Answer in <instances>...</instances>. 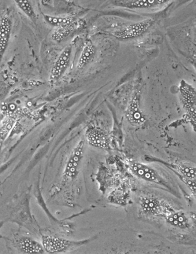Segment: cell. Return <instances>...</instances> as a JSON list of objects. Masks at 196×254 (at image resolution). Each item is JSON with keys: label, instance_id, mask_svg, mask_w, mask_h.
<instances>
[{"label": "cell", "instance_id": "4fadbf2b", "mask_svg": "<svg viewBox=\"0 0 196 254\" xmlns=\"http://www.w3.org/2000/svg\"><path fill=\"white\" fill-rule=\"evenodd\" d=\"M164 218L171 225L181 229H187L190 227V220L187 215L183 212L176 211L174 209Z\"/></svg>", "mask_w": 196, "mask_h": 254}, {"label": "cell", "instance_id": "52a82bcc", "mask_svg": "<svg viewBox=\"0 0 196 254\" xmlns=\"http://www.w3.org/2000/svg\"><path fill=\"white\" fill-rule=\"evenodd\" d=\"M12 30V21L6 14L0 18V62L8 48Z\"/></svg>", "mask_w": 196, "mask_h": 254}, {"label": "cell", "instance_id": "7a4b0ae2", "mask_svg": "<svg viewBox=\"0 0 196 254\" xmlns=\"http://www.w3.org/2000/svg\"><path fill=\"white\" fill-rule=\"evenodd\" d=\"M153 24L152 19L147 18L116 29L111 32V35L121 40L134 39L145 34Z\"/></svg>", "mask_w": 196, "mask_h": 254}, {"label": "cell", "instance_id": "5b68a950", "mask_svg": "<svg viewBox=\"0 0 196 254\" xmlns=\"http://www.w3.org/2000/svg\"><path fill=\"white\" fill-rule=\"evenodd\" d=\"M72 50V46L66 47L59 55L51 70V81L55 82L60 79L67 70L71 60Z\"/></svg>", "mask_w": 196, "mask_h": 254}, {"label": "cell", "instance_id": "5bb4252c", "mask_svg": "<svg viewBox=\"0 0 196 254\" xmlns=\"http://www.w3.org/2000/svg\"><path fill=\"white\" fill-rule=\"evenodd\" d=\"M19 247L22 252L27 254H42L44 252L42 245L31 238L20 239Z\"/></svg>", "mask_w": 196, "mask_h": 254}, {"label": "cell", "instance_id": "6da1fadb", "mask_svg": "<svg viewBox=\"0 0 196 254\" xmlns=\"http://www.w3.org/2000/svg\"><path fill=\"white\" fill-rule=\"evenodd\" d=\"M128 169L136 178L146 182L158 184L165 187L166 189L171 190V186L169 185L167 181L153 168L137 162H129L128 163Z\"/></svg>", "mask_w": 196, "mask_h": 254}, {"label": "cell", "instance_id": "ba28073f", "mask_svg": "<svg viewBox=\"0 0 196 254\" xmlns=\"http://www.w3.org/2000/svg\"><path fill=\"white\" fill-rule=\"evenodd\" d=\"M72 243L66 239L50 235L42 237V246L46 252L50 254L60 253L68 249Z\"/></svg>", "mask_w": 196, "mask_h": 254}, {"label": "cell", "instance_id": "277c9868", "mask_svg": "<svg viewBox=\"0 0 196 254\" xmlns=\"http://www.w3.org/2000/svg\"><path fill=\"white\" fill-rule=\"evenodd\" d=\"M84 149V142L81 139L73 150L66 163L63 174V180L64 182L72 180L76 178L83 157Z\"/></svg>", "mask_w": 196, "mask_h": 254}, {"label": "cell", "instance_id": "2e32d148", "mask_svg": "<svg viewBox=\"0 0 196 254\" xmlns=\"http://www.w3.org/2000/svg\"><path fill=\"white\" fill-rule=\"evenodd\" d=\"M15 119L13 117H7L3 120L1 127H0V153H1L2 146L11 130L15 125Z\"/></svg>", "mask_w": 196, "mask_h": 254}, {"label": "cell", "instance_id": "e0dca14e", "mask_svg": "<svg viewBox=\"0 0 196 254\" xmlns=\"http://www.w3.org/2000/svg\"><path fill=\"white\" fill-rule=\"evenodd\" d=\"M43 18L44 21L50 26L57 28L61 25L71 23L76 20V18L72 16H55L44 14Z\"/></svg>", "mask_w": 196, "mask_h": 254}, {"label": "cell", "instance_id": "8992f818", "mask_svg": "<svg viewBox=\"0 0 196 254\" xmlns=\"http://www.w3.org/2000/svg\"><path fill=\"white\" fill-rule=\"evenodd\" d=\"M173 0H123L116 5L130 9H149L168 4Z\"/></svg>", "mask_w": 196, "mask_h": 254}, {"label": "cell", "instance_id": "30bf717a", "mask_svg": "<svg viewBox=\"0 0 196 254\" xmlns=\"http://www.w3.org/2000/svg\"><path fill=\"white\" fill-rule=\"evenodd\" d=\"M126 117L129 122L133 125H141L145 123V118L140 109L139 98L137 95L133 97L129 104Z\"/></svg>", "mask_w": 196, "mask_h": 254}, {"label": "cell", "instance_id": "9c48e42d", "mask_svg": "<svg viewBox=\"0 0 196 254\" xmlns=\"http://www.w3.org/2000/svg\"><path fill=\"white\" fill-rule=\"evenodd\" d=\"M87 141L96 148L106 149L109 145V138L106 132L98 127H91L86 132Z\"/></svg>", "mask_w": 196, "mask_h": 254}, {"label": "cell", "instance_id": "7c38bea8", "mask_svg": "<svg viewBox=\"0 0 196 254\" xmlns=\"http://www.w3.org/2000/svg\"><path fill=\"white\" fill-rule=\"evenodd\" d=\"M96 53V47L90 40L85 43L78 61L77 68L83 69L93 61Z\"/></svg>", "mask_w": 196, "mask_h": 254}, {"label": "cell", "instance_id": "9a60e30c", "mask_svg": "<svg viewBox=\"0 0 196 254\" xmlns=\"http://www.w3.org/2000/svg\"><path fill=\"white\" fill-rule=\"evenodd\" d=\"M18 9L29 18V20L35 22L38 20V16L35 12L34 6L30 0H13Z\"/></svg>", "mask_w": 196, "mask_h": 254}, {"label": "cell", "instance_id": "3957f363", "mask_svg": "<svg viewBox=\"0 0 196 254\" xmlns=\"http://www.w3.org/2000/svg\"><path fill=\"white\" fill-rule=\"evenodd\" d=\"M139 204L143 212L151 216L165 217L173 209L167 202L154 197H142Z\"/></svg>", "mask_w": 196, "mask_h": 254}, {"label": "cell", "instance_id": "8fae6325", "mask_svg": "<svg viewBox=\"0 0 196 254\" xmlns=\"http://www.w3.org/2000/svg\"><path fill=\"white\" fill-rule=\"evenodd\" d=\"M81 22L76 19L71 23L61 25V26L55 28V30L51 35V39L55 42L60 43L72 34L79 27Z\"/></svg>", "mask_w": 196, "mask_h": 254}]
</instances>
